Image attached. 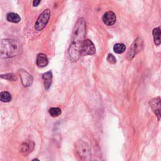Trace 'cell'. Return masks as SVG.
<instances>
[{"label":"cell","instance_id":"6da1fadb","mask_svg":"<svg viewBox=\"0 0 161 161\" xmlns=\"http://www.w3.org/2000/svg\"><path fill=\"white\" fill-rule=\"evenodd\" d=\"M86 34V23L83 18H79L76 22L72 32L71 44L68 50L70 59L77 61L81 54V49Z\"/></svg>","mask_w":161,"mask_h":161},{"label":"cell","instance_id":"7a4b0ae2","mask_svg":"<svg viewBox=\"0 0 161 161\" xmlns=\"http://www.w3.org/2000/svg\"><path fill=\"white\" fill-rule=\"evenodd\" d=\"M21 51V44L16 40L3 39L1 42L0 52L2 58H9L17 55Z\"/></svg>","mask_w":161,"mask_h":161},{"label":"cell","instance_id":"3957f363","mask_svg":"<svg viewBox=\"0 0 161 161\" xmlns=\"http://www.w3.org/2000/svg\"><path fill=\"white\" fill-rule=\"evenodd\" d=\"M76 152L81 160H88L90 157V149L84 141L79 140L76 144Z\"/></svg>","mask_w":161,"mask_h":161},{"label":"cell","instance_id":"277c9868","mask_svg":"<svg viewBox=\"0 0 161 161\" xmlns=\"http://www.w3.org/2000/svg\"><path fill=\"white\" fill-rule=\"evenodd\" d=\"M50 10L46 9L38 16L35 25V28L37 31L42 30L47 25L50 17Z\"/></svg>","mask_w":161,"mask_h":161},{"label":"cell","instance_id":"5b68a950","mask_svg":"<svg viewBox=\"0 0 161 161\" xmlns=\"http://www.w3.org/2000/svg\"><path fill=\"white\" fill-rule=\"evenodd\" d=\"M143 46H144L143 40L141 38H137L133 42L132 45L130 47V49L128 52L127 54L128 60H131L138 52H139L143 49Z\"/></svg>","mask_w":161,"mask_h":161},{"label":"cell","instance_id":"8992f818","mask_svg":"<svg viewBox=\"0 0 161 161\" xmlns=\"http://www.w3.org/2000/svg\"><path fill=\"white\" fill-rule=\"evenodd\" d=\"M149 105L152 111L157 118V120L159 121L161 118V98L160 97H156L152 99Z\"/></svg>","mask_w":161,"mask_h":161},{"label":"cell","instance_id":"52a82bcc","mask_svg":"<svg viewBox=\"0 0 161 161\" xmlns=\"http://www.w3.org/2000/svg\"><path fill=\"white\" fill-rule=\"evenodd\" d=\"M95 53L96 48L93 42L89 39L85 40L82 47L81 54L84 55H91Z\"/></svg>","mask_w":161,"mask_h":161},{"label":"cell","instance_id":"ba28073f","mask_svg":"<svg viewBox=\"0 0 161 161\" xmlns=\"http://www.w3.org/2000/svg\"><path fill=\"white\" fill-rule=\"evenodd\" d=\"M20 77L21 78L22 82L25 87H28L32 85L33 83L32 76L25 70H20Z\"/></svg>","mask_w":161,"mask_h":161},{"label":"cell","instance_id":"9c48e42d","mask_svg":"<svg viewBox=\"0 0 161 161\" xmlns=\"http://www.w3.org/2000/svg\"><path fill=\"white\" fill-rule=\"evenodd\" d=\"M116 21V15L115 13L111 11L106 12L103 16V23L108 26L113 25L115 24Z\"/></svg>","mask_w":161,"mask_h":161},{"label":"cell","instance_id":"30bf717a","mask_svg":"<svg viewBox=\"0 0 161 161\" xmlns=\"http://www.w3.org/2000/svg\"><path fill=\"white\" fill-rule=\"evenodd\" d=\"M37 65L39 67H44L48 64V59L46 54H39L37 57Z\"/></svg>","mask_w":161,"mask_h":161},{"label":"cell","instance_id":"8fae6325","mask_svg":"<svg viewBox=\"0 0 161 161\" xmlns=\"http://www.w3.org/2000/svg\"><path fill=\"white\" fill-rule=\"evenodd\" d=\"M42 78L44 80V86L46 89H49L51 86L52 81V73L51 71H48L47 72L44 74Z\"/></svg>","mask_w":161,"mask_h":161},{"label":"cell","instance_id":"7c38bea8","mask_svg":"<svg viewBox=\"0 0 161 161\" xmlns=\"http://www.w3.org/2000/svg\"><path fill=\"white\" fill-rule=\"evenodd\" d=\"M154 42L155 46L161 44V29L159 27L155 28L152 31Z\"/></svg>","mask_w":161,"mask_h":161},{"label":"cell","instance_id":"4fadbf2b","mask_svg":"<svg viewBox=\"0 0 161 161\" xmlns=\"http://www.w3.org/2000/svg\"><path fill=\"white\" fill-rule=\"evenodd\" d=\"M7 19L8 22L15 24H18L21 21V17L15 13H8L7 16Z\"/></svg>","mask_w":161,"mask_h":161},{"label":"cell","instance_id":"5bb4252c","mask_svg":"<svg viewBox=\"0 0 161 161\" xmlns=\"http://www.w3.org/2000/svg\"><path fill=\"white\" fill-rule=\"evenodd\" d=\"M33 147H34V144L33 142H30V143L25 142L21 146V151L22 152L27 154L32 152V150L33 149Z\"/></svg>","mask_w":161,"mask_h":161},{"label":"cell","instance_id":"9a60e30c","mask_svg":"<svg viewBox=\"0 0 161 161\" xmlns=\"http://www.w3.org/2000/svg\"><path fill=\"white\" fill-rule=\"evenodd\" d=\"M0 100L4 103L10 102L11 100V95L8 91L2 92L0 93Z\"/></svg>","mask_w":161,"mask_h":161},{"label":"cell","instance_id":"2e32d148","mask_svg":"<svg viewBox=\"0 0 161 161\" xmlns=\"http://www.w3.org/2000/svg\"><path fill=\"white\" fill-rule=\"evenodd\" d=\"M126 50V46L122 43H118L114 46L113 50L116 54H122Z\"/></svg>","mask_w":161,"mask_h":161},{"label":"cell","instance_id":"e0dca14e","mask_svg":"<svg viewBox=\"0 0 161 161\" xmlns=\"http://www.w3.org/2000/svg\"><path fill=\"white\" fill-rule=\"evenodd\" d=\"M49 113L50 115V116L53 118H55L59 116L60 114L62 113L61 109L60 108H51L49 110Z\"/></svg>","mask_w":161,"mask_h":161},{"label":"cell","instance_id":"ac0fdd59","mask_svg":"<svg viewBox=\"0 0 161 161\" xmlns=\"http://www.w3.org/2000/svg\"><path fill=\"white\" fill-rule=\"evenodd\" d=\"M1 77L8 80H11V81H15L16 80V77L14 74L9 73L6 74H2L1 75Z\"/></svg>","mask_w":161,"mask_h":161},{"label":"cell","instance_id":"d6986e66","mask_svg":"<svg viewBox=\"0 0 161 161\" xmlns=\"http://www.w3.org/2000/svg\"><path fill=\"white\" fill-rule=\"evenodd\" d=\"M107 60L110 63L112 64H115L116 63V59L115 57V56L111 54H110L107 57Z\"/></svg>","mask_w":161,"mask_h":161},{"label":"cell","instance_id":"ffe728a7","mask_svg":"<svg viewBox=\"0 0 161 161\" xmlns=\"http://www.w3.org/2000/svg\"><path fill=\"white\" fill-rule=\"evenodd\" d=\"M40 2H41V0H33V7L38 6V5L40 4Z\"/></svg>","mask_w":161,"mask_h":161}]
</instances>
